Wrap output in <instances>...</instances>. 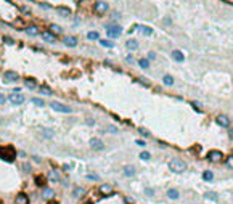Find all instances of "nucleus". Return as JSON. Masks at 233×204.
<instances>
[{"mask_svg": "<svg viewBox=\"0 0 233 204\" xmlns=\"http://www.w3.org/2000/svg\"><path fill=\"white\" fill-rule=\"evenodd\" d=\"M87 124H89V126H95V121H93V119H87Z\"/></svg>", "mask_w": 233, "mask_h": 204, "instance_id": "09e8293b", "label": "nucleus"}, {"mask_svg": "<svg viewBox=\"0 0 233 204\" xmlns=\"http://www.w3.org/2000/svg\"><path fill=\"white\" fill-rule=\"evenodd\" d=\"M172 58L175 61H179V63H183V61H185V56H183V53H182L180 50H174V52H172Z\"/></svg>", "mask_w": 233, "mask_h": 204, "instance_id": "4be33fe9", "label": "nucleus"}, {"mask_svg": "<svg viewBox=\"0 0 233 204\" xmlns=\"http://www.w3.org/2000/svg\"><path fill=\"white\" fill-rule=\"evenodd\" d=\"M169 167H170V171L175 172V174H182V172L186 171V164L182 159H172L169 164Z\"/></svg>", "mask_w": 233, "mask_h": 204, "instance_id": "f257e3e1", "label": "nucleus"}, {"mask_svg": "<svg viewBox=\"0 0 233 204\" xmlns=\"http://www.w3.org/2000/svg\"><path fill=\"white\" fill-rule=\"evenodd\" d=\"M42 40L47 42V43H55L56 42V36H55V34H52L50 31H43L42 32Z\"/></svg>", "mask_w": 233, "mask_h": 204, "instance_id": "1a4fd4ad", "label": "nucleus"}, {"mask_svg": "<svg viewBox=\"0 0 233 204\" xmlns=\"http://www.w3.org/2000/svg\"><path fill=\"white\" fill-rule=\"evenodd\" d=\"M225 164H227V167H230V169H233V154H230L228 157H227V161H225Z\"/></svg>", "mask_w": 233, "mask_h": 204, "instance_id": "4c0bfd02", "label": "nucleus"}, {"mask_svg": "<svg viewBox=\"0 0 233 204\" xmlns=\"http://www.w3.org/2000/svg\"><path fill=\"white\" fill-rule=\"evenodd\" d=\"M93 10H95L96 15H106L108 11H110V5L106 2H103V0H96L95 5H93Z\"/></svg>", "mask_w": 233, "mask_h": 204, "instance_id": "20e7f679", "label": "nucleus"}, {"mask_svg": "<svg viewBox=\"0 0 233 204\" xmlns=\"http://www.w3.org/2000/svg\"><path fill=\"white\" fill-rule=\"evenodd\" d=\"M215 122H217L220 127H228L230 126V121H228V117H227L225 114H219L217 117H215Z\"/></svg>", "mask_w": 233, "mask_h": 204, "instance_id": "f8f14e48", "label": "nucleus"}, {"mask_svg": "<svg viewBox=\"0 0 233 204\" xmlns=\"http://www.w3.org/2000/svg\"><path fill=\"white\" fill-rule=\"evenodd\" d=\"M167 198H169V199H179V196H180V193H179V191L177 190H174V188H170V190H167Z\"/></svg>", "mask_w": 233, "mask_h": 204, "instance_id": "b1692460", "label": "nucleus"}, {"mask_svg": "<svg viewBox=\"0 0 233 204\" xmlns=\"http://www.w3.org/2000/svg\"><path fill=\"white\" fill-rule=\"evenodd\" d=\"M145 193L148 195V196H155V191H153L151 188H146V190H145Z\"/></svg>", "mask_w": 233, "mask_h": 204, "instance_id": "79ce46f5", "label": "nucleus"}, {"mask_svg": "<svg viewBox=\"0 0 233 204\" xmlns=\"http://www.w3.org/2000/svg\"><path fill=\"white\" fill-rule=\"evenodd\" d=\"M50 108H52L53 111H56V112H63V114H69V112H72V109L69 106L60 103V101H50Z\"/></svg>", "mask_w": 233, "mask_h": 204, "instance_id": "f03ea898", "label": "nucleus"}, {"mask_svg": "<svg viewBox=\"0 0 233 204\" xmlns=\"http://www.w3.org/2000/svg\"><path fill=\"white\" fill-rule=\"evenodd\" d=\"M48 177H50V180H52V182H55V183H58V182H60V174L56 172V171H52Z\"/></svg>", "mask_w": 233, "mask_h": 204, "instance_id": "c756f323", "label": "nucleus"}, {"mask_svg": "<svg viewBox=\"0 0 233 204\" xmlns=\"http://www.w3.org/2000/svg\"><path fill=\"white\" fill-rule=\"evenodd\" d=\"M5 101H7V97H5L3 93H0V105H3Z\"/></svg>", "mask_w": 233, "mask_h": 204, "instance_id": "37998d69", "label": "nucleus"}, {"mask_svg": "<svg viewBox=\"0 0 233 204\" xmlns=\"http://www.w3.org/2000/svg\"><path fill=\"white\" fill-rule=\"evenodd\" d=\"M137 145H140V146H143V145H145V141H143V140H137Z\"/></svg>", "mask_w": 233, "mask_h": 204, "instance_id": "3c124183", "label": "nucleus"}, {"mask_svg": "<svg viewBox=\"0 0 233 204\" xmlns=\"http://www.w3.org/2000/svg\"><path fill=\"white\" fill-rule=\"evenodd\" d=\"M132 31H140L143 36H153V29L148 27V26H135V27L130 29V32H132Z\"/></svg>", "mask_w": 233, "mask_h": 204, "instance_id": "9b49d317", "label": "nucleus"}, {"mask_svg": "<svg viewBox=\"0 0 233 204\" xmlns=\"http://www.w3.org/2000/svg\"><path fill=\"white\" fill-rule=\"evenodd\" d=\"M204 198H206V199H212V201H217V195H214V193H206V195H204Z\"/></svg>", "mask_w": 233, "mask_h": 204, "instance_id": "58836bf2", "label": "nucleus"}, {"mask_svg": "<svg viewBox=\"0 0 233 204\" xmlns=\"http://www.w3.org/2000/svg\"><path fill=\"white\" fill-rule=\"evenodd\" d=\"M98 191H100V193L103 195V196H110V195H113V186L108 185V183H103V185H101L100 188H98Z\"/></svg>", "mask_w": 233, "mask_h": 204, "instance_id": "dca6fc26", "label": "nucleus"}, {"mask_svg": "<svg viewBox=\"0 0 233 204\" xmlns=\"http://www.w3.org/2000/svg\"><path fill=\"white\" fill-rule=\"evenodd\" d=\"M8 100L11 101L13 105H23L26 101V98H24V95H21V93H11L10 97H8Z\"/></svg>", "mask_w": 233, "mask_h": 204, "instance_id": "423d86ee", "label": "nucleus"}, {"mask_svg": "<svg viewBox=\"0 0 233 204\" xmlns=\"http://www.w3.org/2000/svg\"><path fill=\"white\" fill-rule=\"evenodd\" d=\"M228 135H230V138L233 140V127H230V129H228Z\"/></svg>", "mask_w": 233, "mask_h": 204, "instance_id": "8fccbe9b", "label": "nucleus"}, {"mask_svg": "<svg viewBox=\"0 0 233 204\" xmlns=\"http://www.w3.org/2000/svg\"><path fill=\"white\" fill-rule=\"evenodd\" d=\"M138 82H141V84H145V85H150V82H148V81H146V79H141V77L138 79Z\"/></svg>", "mask_w": 233, "mask_h": 204, "instance_id": "a18cd8bd", "label": "nucleus"}, {"mask_svg": "<svg viewBox=\"0 0 233 204\" xmlns=\"http://www.w3.org/2000/svg\"><path fill=\"white\" fill-rule=\"evenodd\" d=\"M23 166H24L23 169H24L26 172H31V171H32V169H31V166H27V164H23Z\"/></svg>", "mask_w": 233, "mask_h": 204, "instance_id": "49530a36", "label": "nucleus"}, {"mask_svg": "<svg viewBox=\"0 0 233 204\" xmlns=\"http://www.w3.org/2000/svg\"><path fill=\"white\" fill-rule=\"evenodd\" d=\"M48 31L52 34H61V32H63V29H61L58 24H48Z\"/></svg>", "mask_w": 233, "mask_h": 204, "instance_id": "393cba45", "label": "nucleus"}, {"mask_svg": "<svg viewBox=\"0 0 233 204\" xmlns=\"http://www.w3.org/2000/svg\"><path fill=\"white\" fill-rule=\"evenodd\" d=\"M0 204H3V201H2V199H0Z\"/></svg>", "mask_w": 233, "mask_h": 204, "instance_id": "864d4df0", "label": "nucleus"}, {"mask_svg": "<svg viewBox=\"0 0 233 204\" xmlns=\"http://www.w3.org/2000/svg\"><path fill=\"white\" fill-rule=\"evenodd\" d=\"M138 132H140L141 135H145V137H150V135H151V133L148 132V130H146V129H143V127H140V129H138Z\"/></svg>", "mask_w": 233, "mask_h": 204, "instance_id": "a19ab883", "label": "nucleus"}, {"mask_svg": "<svg viewBox=\"0 0 233 204\" xmlns=\"http://www.w3.org/2000/svg\"><path fill=\"white\" fill-rule=\"evenodd\" d=\"M148 58H150V60H155V58H156V55L153 53V52H150V53H148Z\"/></svg>", "mask_w": 233, "mask_h": 204, "instance_id": "de8ad7c7", "label": "nucleus"}, {"mask_svg": "<svg viewBox=\"0 0 233 204\" xmlns=\"http://www.w3.org/2000/svg\"><path fill=\"white\" fill-rule=\"evenodd\" d=\"M84 195V188L82 186H74V191H72V196L74 198H81Z\"/></svg>", "mask_w": 233, "mask_h": 204, "instance_id": "cd10ccee", "label": "nucleus"}, {"mask_svg": "<svg viewBox=\"0 0 233 204\" xmlns=\"http://www.w3.org/2000/svg\"><path fill=\"white\" fill-rule=\"evenodd\" d=\"M162 82L166 84V85H172V84H174V77L172 76H164L162 77Z\"/></svg>", "mask_w": 233, "mask_h": 204, "instance_id": "72a5a7b5", "label": "nucleus"}, {"mask_svg": "<svg viewBox=\"0 0 233 204\" xmlns=\"http://www.w3.org/2000/svg\"><path fill=\"white\" fill-rule=\"evenodd\" d=\"M18 79H19V74L15 72V71H5L3 72V81L8 82V84H13V82L18 81Z\"/></svg>", "mask_w": 233, "mask_h": 204, "instance_id": "39448f33", "label": "nucleus"}, {"mask_svg": "<svg viewBox=\"0 0 233 204\" xmlns=\"http://www.w3.org/2000/svg\"><path fill=\"white\" fill-rule=\"evenodd\" d=\"M106 34H108V37L116 39V37H119L122 34V27L119 24H108L106 26Z\"/></svg>", "mask_w": 233, "mask_h": 204, "instance_id": "7ed1b4c3", "label": "nucleus"}, {"mask_svg": "<svg viewBox=\"0 0 233 204\" xmlns=\"http://www.w3.org/2000/svg\"><path fill=\"white\" fill-rule=\"evenodd\" d=\"M15 204H31V199L26 193H18L15 196Z\"/></svg>", "mask_w": 233, "mask_h": 204, "instance_id": "6e6552de", "label": "nucleus"}, {"mask_svg": "<svg viewBox=\"0 0 233 204\" xmlns=\"http://www.w3.org/2000/svg\"><path fill=\"white\" fill-rule=\"evenodd\" d=\"M37 90L40 92V95H47V97H50V95H53V90L50 88L48 85H42V87H39Z\"/></svg>", "mask_w": 233, "mask_h": 204, "instance_id": "5701e85b", "label": "nucleus"}, {"mask_svg": "<svg viewBox=\"0 0 233 204\" xmlns=\"http://www.w3.org/2000/svg\"><path fill=\"white\" fill-rule=\"evenodd\" d=\"M87 39H89V40H98V39H100V34L96 32V31H90V32L87 34Z\"/></svg>", "mask_w": 233, "mask_h": 204, "instance_id": "c85d7f7f", "label": "nucleus"}, {"mask_svg": "<svg viewBox=\"0 0 233 204\" xmlns=\"http://www.w3.org/2000/svg\"><path fill=\"white\" fill-rule=\"evenodd\" d=\"M209 161H211V162H220V161H222V153H220V151H211V153H209Z\"/></svg>", "mask_w": 233, "mask_h": 204, "instance_id": "ddd939ff", "label": "nucleus"}, {"mask_svg": "<svg viewBox=\"0 0 233 204\" xmlns=\"http://www.w3.org/2000/svg\"><path fill=\"white\" fill-rule=\"evenodd\" d=\"M126 48L130 50V52H135V50H138V42L135 39H129L126 42Z\"/></svg>", "mask_w": 233, "mask_h": 204, "instance_id": "6ab92c4d", "label": "nucleus"}, {"mask_svg": "<svg viewBox=\"0 0 233 204\" xmlns=\"http://www.w3.org/2000/svg\"><path fill=\"white\" fill-rule=\"evenodd\" d=\"M140 159H143V161H150L151 159V154L148 151H143V153H140Z\"/></svg>", "mask_w": 233, "mask_h": 204, "instance_id": "c9c22d12", "label": "nucleus"}, {"mask_svg": "<svg viewBox=\"0 0 233 204\" xmlns=\"http://www.w3.org/2000/svg\"><path fill=\"white\" fill-rule=\"evenodd\" d=\"M50 204H58V202H56V201H55V202H50Z\"/></svg>", "mask_w": 233, "mask_h": 204, "instance_id": "603ef678", "label": "nucleus"}, {"mask_svg": "<svg viewBox=\"0 0 233 204\" xmlns=\"http://www.w3.org/2000/svg\"><path fill=\"white\" fill-rule=\"evenodd\" d=\"M26 32L29 34V36H39V34H40V27H39L37 24H29L26 27Z\"/></svg>", "mask_w": 233, "mask_h": 204, "instance_id": "4468645a", "label": "nucleus"}, {"mask_svg": "<svg viewBox=\"0 0 233 204\" xmlns=\"http://www.w3.org/2000/svg\"><path fill=\"white\" fill-rule=\"evenodd\" d=\"M31 101H32V103L36 105V106H42V108L45 106V101H43L42 98H32Z\"/></svg>", "mask_w": 233, "mask_h": 204, "instance_id": "f704fd0d", "label": "nucleus"}, {"mask_svg": "<svg viewBox=\"0 0 233 204\" xmlns=\"http://www.w3.org/2000/svg\"><path fill=\"white\" fill-rule=\"evenodd\" d=\"M100 45H101V47H106V48H113V47H114L113 40H100Z\"/></svg>", "mask_w": 233, "mask_h": 204, "instance_id": "473e14b6", "label": "nucleus"}, {"mask_svg": "<svg viewBox=\"0 0 233 204\" xmlns=\"http://www.w3.org/2000/svg\"><path fill=\"white\" fill-rule=\"evenodd\" d=\"M55 196V191L52 190V188H42V198L43 199H50V198H53Z\"/></svg>", "mask_w": 233, "mask_h": 204, "instance_id": "412c9836", "label": "nucleus"}, {"mask_svg": "<svg viewBox=\"0 0 233 204\" xmlns=\"http://www.w3.org/2000/svg\"><path fill=\"white\" fill-rule=\"evenodd\" d=\"M42 137L45 140H52L55 137V130L53 129H48V127H43L42 129Z\"/></svg>", "mask_w": 233, "mask_h": 204, "instance_id": "f3484780", "label": "nucleus"}, {"mask_svg": "<svg viewBox=\"0 0 233 204\" xmlns=\"http://www.w3.org/2000/svg\"><path fill=\"white\" fill-rule=\"evenodd\" d=\"M24 85L29 90H36L37 88V82H36V79H32V77H26L24 79Z\"/></svg>", "mask_w": 233, "mask_h": 204, "instance_id": "aec40b11", "label": "nucleus"}, {"mask_svg": "<svg viewBox=\"0 0 233 204\" xmlns=\"http://www.w3.org/2000/svg\"><path fill=\"white\" fill-rule=\"evenodd\" d=\"M90 148L93 151H101V150H105V143L100 138H92L90 140Z\"/></svg>", "mask_w": 233, "mask_h": 204, "instance_id": "0eeeda50", "label": "nucleus"}, {"mask_svg": "<svg viewBox=\"0 0 233 204\" xmlns=\"http://www.w3.org/2000/svg\"><path fill=\"white\" fill-rule=\"evenodd\" d=\"M124 174H126L127 177H134L135 175V167L134 166H126L124 167Z\"/></svg>", "mask_w": 233, "mask_h": 204, "instance_id": "a878e982", "label": "nucleus"}, {"mask_svg": "<svg viewBox=\"0 0 233 204\" xmlns=\"http://www.w3.org/2000/svg\"><path fill=\"white\" fill-rule=\"evenodd\" d=\"M212 178H214V174L211 171H204L203 172V180H206V182H212Z\"/></svg>", "mask_w": 233, "mask_h": 204, "instance_id": "bb28decb", "label": "nucleus"}, {"mask_svg": "<svg viewBox=\"0 0 233 204\" xmlns=\"http://www.w3.org/2000/svg\"><path fill=\"white\" fill-rule=\"evenodd\" d=\"M3 43H7V45H15V40L11 39L10 36H3Z\"/></svg>", "mask_w": 233, "mask_h": 204, "instance_id": "e433bc0d", "label": "nucleus"}, {"mask_svg": "<svg viewBox=\"0 0 233 204\" xmlns=\"http://www.w3.org/2000/svg\"><path fill=\"white\" fill-rule=\"evenodd\" d=\"M56 13H58L61 18H69V16H71V10L68 7H58V8H56Z\"/></svg>", "mask_w": 233, "mask_h": 204, "instance_id": "a211bd4d", "label": "nucleus"}, {"mask_svg": "<svg viewBox=\"0 0 233 204\" xmlns=\"http://www.w3.org/2000/svg\"><path fill=\"white\" fill-rule=\"evenodd\" d=\"M138 66L143 67V69H148V67H150V61L146 60V58H141V60L138 61Z\"/></svg>", "mask_w": 233, "mask_h": 204, "instance_id": "2f4dec72", "label": "nucleus"}, {"mask_svg": "<svg viewBox=\"0 0 233 204\" xmlns=\"http://www.w3.org/2000/svg\"><path fill=\"white\" fill-rule=\"evenodd\" d=\"M63 43L66 45V47H77V37L68 36V37L63 39Z\"/></svg>", "mask_w": 233, "mask_h": 204, "instance_id": "2eb2a0df", "label": "nucleus"}, {"mask_svg": "<svg viewBox=\"0 0 233 204\" xmlns=\"http://www.w3.org/2000/svg\"><path fill=\"white\" fill-rule=\"evenodd\" d=\"M106 130H108V132H113V133H116V132H117V129H114L113 126H110V127H108Z\"/></svg>", "mask_w": 233, "mask_h": 204, "instance_id": "c03bdc74", "label": "nucleus"}, {"mask_svg": "<svg viewBox=\"0 0 233 204\" xmlns=\"http://www.w3.org/2000/svg\"><path fill=\"white\" fill-rule=\"evenodd\" d=\"M11 151H13L11 148H0V157H3L5 161H13L16 154H8Z\"/></svg>", "mask_w": 233, "mask_h": 204, "instance_id": "9d476101", "label": "nucleus"}, {"mask_svg": "<svg viewBox=\"0 0 233 204\" xmlns=\"http://www.w3.org/2000/svg\"><path fill=\"white\" fill-rule=\"evenodd\" d=\"M45 182H47V178H45L43 175H37V177H36V183H37L39 186H42V188L45 186Z\"/></svg>", "mask_w": 233, "mask_h": 204, "instance_id": "7c9ffc66", "label": "nucleus"}, {"mask_svg": "<svg viewBox=\"0 0 233 204\" xmlns=\"http://www.w3.org/2000/svg\"><path fill=\"white\" fill-rule=\"evenodd\" d=\"M85 178H87V180H93V182H95V180H98V175H96V174H87V177H85Z\"/></svg>", "mask_w": 233, "mask_h": 204, "instance_id": "ea45409f", "label": "nucleus"}]
</instances>
